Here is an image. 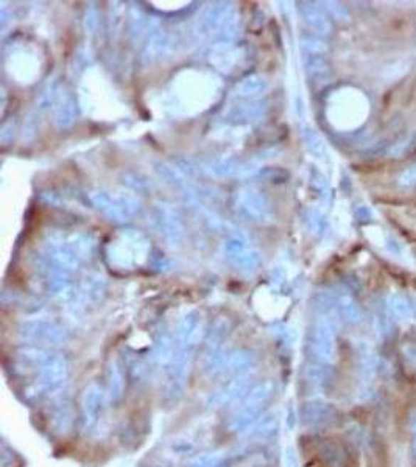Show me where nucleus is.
I'll use <instances>...</instances> for the list:
<instances>
[{"label":"nucleus","mask_w":416,"mask_h":467,"mask_svg":"<svg viewBox=\"0 0 416 467\" xmlns=\"http://www.w3.org/2000/svg\"><path fill=\"white\" fill-rule=\"evenodd\" d=\"M387 306L391 313V318H393V321H398L399 324H409L413 321L415 307L405 294H402V293L390 294Z\"/></svg>","instance_id":"1"},{"label":"nucleus","mask_w":416,"mask_h":467,"mask_svg":"<svg viewBox=\"0 0 416 467\" xmlns=\"http://www.w3.org/2000/svg\"><path fill=\"white\" fill-rule=\"evenodd\" d=\"M398 181H399V186H402V187L416 186V163H413V166H410V167H407L402 173L399 175Z\"/></svg>","instance_id":"2"},{"label":"nucleus","mask_w":416,"mask_h":467,"mask_svg":"<svg viewBox=\"0 0 416 467\" xmlns=\"http://www.w3.org/2000/svg\"><path fill=\"white\" fill-rule=\"evenodd\" d=\"M412 449H413V456L416 458V438H415V441H413V446H412Z\"/></svg>","instance_id":"3"}]
</instances>
